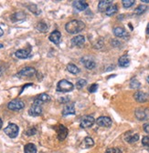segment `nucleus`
Returning a JSON list of instances; mask_svg holds the SVG:
<instances>
[{"instance_id": "1", "label": "nucleus", "mask_w": 149, "mask_h": 153, "mask_svg": "<svg viewBox=\"0 0 149 153\" xmlns=\"http://www.w3.org/2000/svg\"><path fill=\"white\" fill-rule=\"evenodd\" d=\"M85 28V24L81 21V20H71L70 22H68L65 26V29L68 33L70 34H77L80 33L81 31H82Z\"/></svg>"}, {"instance_id": "2", "label": "nucleus", "mask_w": 149, "mask_h": 153, "mask_svg": "<svg viewBox=\"0 0 149 153\" xmlns=\"http://www.w3.org/2000/svg\"><path fill=\"white\" fill-rule=\"evenodd\" d=\"M73 88H74V85L71 82L66 79H61L58 82L57 88L56 89H57L58 92H70L73 90Z\"/></svg>"}, {"instance_id": "3", "label": "nucleus", "mask_w": 149, "mask_h": 153, "mask_svg": "<svg viewBox=\"0 0 149 153\" xmlns=\"http://www.w3.org/2000/svg\"><path fill=\"white\" fill-rule=\"evenodd\" d=\"M4 131H5V133L7 134V135L9 138L14 139V138H16L18 135V132H19V128H18L17 125H16L14 123H10V124L7 125V128H5Z\"/></svg>"}, {"instance_id": "4", "label": "nucleus", "mask_w": 149, "mask_h": 153, "mask_svg": "<svg viewBox=\"0 0 149 153\" xmlns=\"http://www.w3.org/2000/svg\"><path fill=\"white\" fill-rule=\"evenodd\" d=\"M25 107V103L20 100H11L8 104H7V108L10 110H14V111H17V110H20L22 108H24Z\"/></svg>"}, {"instance_id": "5", "label": "nucleus", "mask_w": 149, "mask_h": 153, "mask_svg": "<svg viewBox=\"0 0 149 153\" xmlns=\"http://www.w3.org/2000/svg\"><path fill=\"white\" fill-rule=\"evenodd\" d=\"M41 113H42L41 105L33 101V104L31 105V107L28 109V114L32 117H38V116H40Z\"/></svg>"}, {"instance_id": "6", "label": "nucleus", "mask_w": 149, "mask_h": 153, "mask_svg": "<svg viewBox=\"0 0 149 153\" xmlns=\"http://www.w3.org/2000/svg\"><path fill=\"white\" fill-rule=\"evenodd\" d=\"M136 117L138 120H149V108H137L135 111Z\"/></svg>"}, {"instance_id": "7", "label": "nucleus", "mask_w": 149, "mask_h": 153, "mask_svg": "<svg viewBox=\"0 0 149 153\" xmlns=\"http://www.w3.org/2000/svg\"><path fill=\"white\" fill-rule=\"evenodd\" d=\"M15 56L19 59H27L31 56V48H24V49H18L16 51Z\"/></svg>"}, {"instance_id": "8", "label": "nucleus", "mask_w": 149, "mask_h": 153, "mask_svg": "<svg viewBox=\"0 0 149 153\" xmlns=\"http://www.w3.org/2000/svg\"><path fill=\"white\" fill-rule=\"evenodd\" d=\"M94 122H95V120H94V117H91V116H84L81 120L80 126L82 128H91L92 125L94 124Z\"/></svg>"}, {"instance_id": "9", "label": "nucleus", "mask_w": 149, "mask_h": 153, "mask_svg": "<svg viewBox=\"0 0 149 153\" xmlns=\"http://www.w3.org/2000/svg\"><path fill=\"white\" fill-rule=\"evenodd\" d=\"M134 99L139 103H144L149 100V95L143 91H136L134 94Z\"/></svg>"}, {"instance_id": "10", "label": "nucleus", "mask_w": 149, "mask_h": 153, "mask_svg": "<svg viewBox=\"0 0 149 153\" xmlns=\"http://www.w3.org/2000/svg\"><path fill=\"white\" fill-rule=\"evenodd\" d=\"M35 74H36V69L34 68L28 67V68H25L21 69L19 72L17 73V76H27V78H31V76H33Z\"/></svg>"}, {"instance_id": "11", "label": "nucleus", "mask_w": 149, "mask_h": 153, "mask_svg": "<svg viewBox=\"0 0 149 153\" xmlns=\"http://www.w3.org/2000/svg\"><path fill=\"white\" fill-rule=\"evenodd\" d=\"M96 123L100 126V127H104V128H109L113 124V121L109 117H105V116H102L100 118L97 119Z\"/></svg>"}, {"instance_id": "12", "label": "nucleus", "mask_w": 149, "mask_h": 153, "mask_svg": "<svg viewBox=\"0 0 149 153\" xmlns=\"http://www.w3.org/2000/svg\"><path fill=\"white\" fill-rule=\"evenodd\" d=\"M68 128L63 126V125H59V127L57 128V134H58V139L59 140L62 141L67 138L68 135Z\"/></svg>"}, {"instance_id": "13", "label": "nucleus", "mask_w": 149, "mask_h": 153, "mask_svg": "<svg viewBox=\"0 0 149 153\" xmlns=\"http://www.w3.org/2000/svg\"><path fill=\"white\" fill-rule=\"evenodd\" d=\"M70 43H71V46H73V47L80 48V47L83 46V44L85 43V37L82 35H78L72 38Z\"/></svg>"}, {"instance_id": "14", "label": "nucleus", "mask_w": 149, "mask_h": 153, "mask_svg": "<svg viewBox=\"0 0 149 153\" xmlns=\"http://www.w3.org/2000/svg\"><path fill=\"white\" fill-rule=\"evenodd\" d=\"M49 39L52 43H54L55 45H59V44L61 43V32L58 31V30L53 31V32L49 35Z\"/></svg>"}, {"instance_id": "15", "label": "nucleus", "mask_w": 149, "mask_h": 153, "mask_svg": "<svg viewBox=\"0 0 149 153\" xmlns=\"http://www.w3.org/2000/svg\"><path fill=\"white\" fill-rule=\"evenodd\" d=\"M72 6H73V8L77 11H83L88 7V4L85 1H82V0H79V1H74Z\"/></svg>"}, {"instance_id": "16", "label": "nucleus", "mask_w": 149, "mask_h": 153, "mask_svg": "<svg viewBox=\"0 0 149 153\" xmlns=\"http://www.w3.org/2000/svg\"><path fill=\"white\" fill-rule=\"evenodd\" d=\"M50 100V97L48 95V94H45V93H42L40 94V96H38L35 100H34V102L36 103H39L40 105L44 104V103H47Z\"/></svg>"}, {"instance_id": "17", "label": "nucleus", "mask_w": 149, "mask_h": 153, "mask_svg": "<svg viewBox=\"0 0 149 153\" xmlns=\"http://www.w3.org/2000/svg\"><path fill=\"white\" fill-rule=\"evenodd\" d=\"M113 5V2L112 1H106V0H102V1L99 2V5H98V9L101 11V12H106L107 9Z\"/></svg>"}, {"instance_id": "18", "label": "nucleus", "mask_w": 149, "mask_h": 153, "mask_svg": "<svg viewBox=\"0 0 149 153\" xmlns=\"http://www.w3.org/2000/svg\"><path fill=\"white\" fill-rule=\"evenodd\" d=\"M114 34L115 36H116L117 37H122V38H125L128 36V33L124 30V28L117 27L114 28Z\"/></svg>"}, {"instance_id": "19", "label": "nucleus", "mask_w": 149, "mask_h": 153, "mask_svg": "<svg viewBox=\"0 0 149 153\" xmlns=\"http://www.w3.org/2000/svg\"><path fill=\"white\" fill-rule=\"evenodd\" d=\"M75 114V108L73 104L66 105L62 109V115L63 116H68V115H74Z\"/></svg>"}, {"instance_id": "20", "label": "nucleus", "mask_w": 149, "mask_h": 153, "mask_svg": "<svg viewBox=\"0 0 149 153\" xmlns=\"http://www.w3.org/2000/svg\"><path fill=\"white\" fill-rule=\"evenodd\" d=\"M118 65L121 68H127V67H129V65H130V59H129V57L126 55L122 56L120 59H119V60H118Z\"/></svg>"}, {"instance_id": "21", "label": "nucleus", "mask_w": 149, "mask_h": 153, "mask_svg": "<svg viewBox=\"0 0 149 153\" xmlns=\"http://www.w3.org/2000/svg\"><path fill=\"white\" fill-rule=\"evenodd\" d=\"M24 153H37V148L32 143H28L24 148Z\"/></svg>"}, {"instance_id": "22", "label": "nucleus", "mask_w": 149, "mask_h": 153, "mask_svg": "<svg viewBox=\"0 0 149 153\" xmlns=\"http://www.w3.org/2000/svg\"><path fill=\"white\" fill-rule=\"evenodd\" d=\"M67 70L70 73L74 74V75H76V74H78L80 72V68L77 66H75L74 64H71V63H70V64L67 65Z\"/></svg>"}, {"instance_id": "23", "label": "nucleus", "mask_w": 149, "mask_h": 153, "mask_svg": "<svg viewBox=\"0 0 149 153\" xmlns=\"http://www.w3.org/2000/svg\"><path fill=\"white\" fill-rule=\"evenodd\" d=\"M36 28L41 33H46L49 30V26L47 24H45L44 22H40V23L37 24Z\"/></svg>"}, {"instance_id": "24", "label": "nucleus", "mask_w": 149, "mask_h": 153, "mask_svg": "<svg viewBox=\"0 0 149 153\" xmlns=\"http://www.w3.org/2000/svg\"><path fill=\"white\" fill-rule=\"evenodd\" d=\"M139 140V135L138 134H134V135H129L125 136V140L128 143H135Z\"/></svg>"}, {"instance_id": "25", "label": "nucleus", "mask_w": 149, "mask_h": 153, "mask_svg": "<svg viewBox=\"0 0 149 153\" xmlns=\"http://www.w3.org/2000/svg\"><path fill=\"white\" fill-rule=\"evenodd\" d=\"M25 17H26V15L22 12L16 13L12 16V20L13 21H19V20H23V19H25Z\"/></svg>"}, {"instance_id": "26", "label": "nucleus", "mask_w": 149, "mask_h": 153, "mask_svg": "<svg viewBox=\"0 0 149 153\" xmlns=\"http://www.w3.org/2000/svg\"><path fill=\"white\" fill-rule=\"evenodd\" d=\"M117 11H118V7H117V6H116V5H112V6L107 9V11H106L105 13H106V15H107V16H114Z\"/></svg>"}, {"instance_id": "27", "label": "nucleus", "mask_w": 149, "mask_h": 153, "mask_svg": "<svg viewBox=\"0 0 149 153\" xmlns=\"http://www.w3.org/2000/svg\"><path fill=\"white\" fill-rule=\"evenodd\" d=\"M83 65H84V67H85L86 68H88V69H92V68H94L95 66H96L95 62H94V61H92V60H91V59H85V61L83 62Z\"/></svg>"}, {"instance_id": "28", "label": "nucleus", "mask_w": 149, "mask_h": 153, "mask_svg": "<svg viewBox=\"0 0 149 153\" xmlns=\"http://www.w3.org/2000/svg\"><path fill=\"white\" fill-rule=\"evenodd\" d=\"M141 87V83L136 79H133L130 81V88H134V89H138Z\"/></svg>"}, {"instance_id": "29", "label": "nucleus", "mask_w": 149, "mask_h": 153, "mask_svg": "<svg viewBox=\"0 0 149 153\" xmlns=\"http://www.w3.org/2000/svg\"><path fill=\"white\" fill-rule=\"evenodd\" d=\"M147 7L146 6H145V5H140V6H138L136 8V10H135V13L136 14V15H142V14H144L146 10H147Z\"/></svg>"}, {"instance_id": "30", "label": "nucleus", "mask_w": 149, "mask_h": 153, "mask_svg": "<svg viewBox=\"0 0 149 153\" xmlns=\"http://www.w3.org/2000/svg\"><path fill=\"white\" fill-rule=\"evenodd\" d=\"M84 145H85L86 148H91L92 146L94 145V140H92L91 138L87 137V138L84 139Z\"/></svg>"}, {"instance_id": "31", "label": "nucleus", "mask_w": 149, "mask_h": 153, "mask_svg": "<svg viewBox=\"0 0 149 153\" xmlns=\"http://www.w3.org/2000/svg\"><path fill=\"white\" fill-rule=\"evenodd\" d=\"M122 3H123L124 7L129 8V7H131L136 3V1H135V0H123Z\"/></svg>"}, {"instance_id": "32", "label": "nucleus", "mask_w": 149, "mask_h": 153, "mask_svg": "<svg viewBox=\"0 0 149 153\" xmlns=\"http://www.w3.org/2000/svg\"><path fill=\"white\" fill-rule=\"evenodd\" d=\"M28 8L31 11V12H33V13H35L36 15H40V10H39L38 9V7H37V6L36 5H29L28 7Z\"/></svg>"}, {"instance_id": "33", "label": "nucleus", "mask_w": 149, "mask_h": 153, "mask_svg": "<svg viewBox=\"0 0 149 153\" xmlns=\"http://www.w3.org/2000/svg\"><path fill=\"white\" fill-rule=\"evenodd\" d=\"M86 84H87V81H86L85 79H80V80L77 81L76 87H77L78 89H81V88H82L83 87H85Z\"/></svg>"}, {"instance_id": "34", "label": "nucleus", "mask_w": 149, "mask_h": 153, "mask_svg": "<svg viewBox=\"0 0 149 153\" xmlns=\"http://www.w3.org/2000/svg\"><path fill=\"white\" fill-rule=\"evenodd\" d=\"M104 153H122V151L118 148H112V149H108Z\"/></svg>"}, {"instance_id": "35", "label": "nucleus", "mask_w": 149, "mask_h": 153, "mask_svg": "<svg viewBox=\"0 0 149 153\" xmlns=\"http://www.w3.org/2000/svg\"><path fill=\"white\" fill-rule=\"evenodd\" d=\"M97 89H98V84H96V83L92 84V85L89 88V91H90L91 93H94V92L97 91Z\"/></svg>"}, {"instance_id": "36", "label": "nucleus", "mask_w": 149, "mask_h": 153, "mask_svg": "<svg viewBox=\"0 0 149 153\" xmlns=\"http://www.w3.org/2000/svg\"><path fill=\"white\" fill-rule=\"evenodd\" d=\"M142 144L145 147H149V136H145L142 140Z\"/></svg>"}, {"instance_id": "37", "label": "nucleus", "mask_w": 149, "mask_h": 153, "mask_svg": "<svg viewBox=\"0 0 149 153\" xmlns=\"http://www.w3.org/2000/svg\"><path fill=\"white\" fill-rule=\"evenodd\" d=\"M36 132H37L36 128H29V129L26 132V134H27L28 136H33V135H35V134H36Z\"/></svg>"}, {"instance_id": "38", "label": "nucleus", "mask_w": 149, "mask_h": 153, "mask_svg": "<svg viewBox=\"0 0 149 153\" xmlns=\"http://www.w3.org/2000/svg\"><path fill=\"white\" fill-rule=\"evenodd\" d=\"M143 128H144V130H145V132H146L147 134H149V123H146V124H145Z\"/></svg>"}, {"instance_id": "39", "label": "nucleus", "mask_w": 149, "mask_h": 153, "mask_svg": "<svg viewBox=\"0 0 149 153\" xmlns=\"http://www.w3.org/2000/svg\"><path fill=\"white\" fill-rule=\"evenodd\" d=\"M60 101H61V102H62V103H65V102H68V101H70V99H69V97H65V98H61Z\"/></svg>"}, {"instance_id": "40", "label": "nucleus", "mask_w": 149, "mask_h": 153, "mask_svg": "<svg viewBox=\"0 0 149 153\" xmlns=\"http://www.w3.org/2000/svg\"><path fill=\"white\" fill-rule=\"evenodd\" d=\"M145 32H146L147 36H149V23L147 24V27H146V30H145Z\"/></svg>"}, {"instance_id": "41", "label": "nucleus", "mask_w": 149, "mask_h": 153, "mask_svg": "<svg viewBox=\"0 0 149 153\" xmlns=\"http://www.w3.org/2000/svg\"><path fill=\"white\" fill-rule=\"evenodd\" d=\"M3 34H4V31H3V29L1 27H0V36H2Z\"/></svg>"}, {"instance_id": "42", "label": "nucleus", "mask_w": 149, "mask_h": 153, "mask_svg": "<svg viewBox=\"0 0 149 153\" xmlns=\"http://www.w3.org/2000/svg\"><path fill=\"white\" fill-rule=\"evenodd\" d=\"M2 125H3V121L1 119H0V129H1V128H2Z\"/></svg>"}, {"instance_id": "43", "label": "nucleus", "mask_w": 149, "mask_h": 153, "mask_svg": "<svg viewBox=\"0 0 149 153\" xmlns=\"http://www.w3.org/2000/svg\"><path fill=\"white\" fill-rule=\"evenodd\" d=\"M143 3H149V0H142Z\"/></svg>"}, {"instance_id": "44", "label": "nucleus", "mask_w": 149, "mask_h": 153, "mask_svg": "<svg viewBox=\"0 0 149 153\" xmlns=\"http://www.w3.org/2000/svg\"><path fill=\"white\" fill-rule=\"evenodd\" d=\"M146 81H147V82H148V84H149V76L146 78Z\"/></svg>"}, {"instance_id": "45", "label": "nucleus", "mask_w": 149, "mask_h": 153, "mask_svg": "<svg viewBox=\"0 0 149 153\" xmlns=\"http://www.w3.org/2000/svg\"><path fill=\"white\" fill-rule=\"evenodd\" d=\"M2 73H3V70H0V76L2 75Z\"/></svg>"}, {"instance_id": "46", "label": "nucleus", "mask_w": 149, "mask_h": 153, "mask_svg": "<svg viewBox=\"0 0 149 153\" xmlns=\"http://www.w3.org/2000/svg\"><path fill=\"white\" fill-rule=\"evenodd\" d=\"M3 48V45L2 44H0V48Z\"/></svg>"}]
</instances>
